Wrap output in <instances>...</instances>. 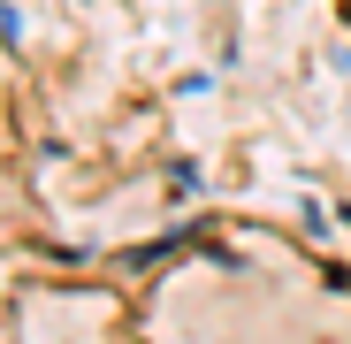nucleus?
Instances as JSON below:
<instances>
[{"label": "nucleus", "instance_id": "1", "mask_svg": "<svg viewBox=\"0 0 351 344\" xmlns=\"http://www.w3.org/2000/svg\"><path fill=\"white\" fill-rule=\"evenodd\" d=\"M343 222H351V207H343Z\"/></svg>", "mask_w": 351, "mask_h": 344}]
</instances>
